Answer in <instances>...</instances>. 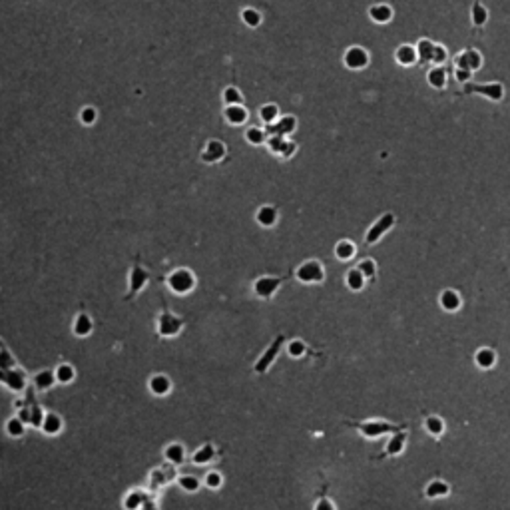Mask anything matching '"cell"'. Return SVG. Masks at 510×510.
<instances>
[{
	"label": "cell",
	"mask_w": 510,
	"mask_h": 510,
	"mask_svg": "<svg viewBox=\"0 0 510 510\" xmlns=\"http://www.w3.org/2000/svg\"><path fill=\"white\" fill-rule=\"evenodd\" d=\"M407 439H409V433H407V429H403V431H399V433H393L391 437H389V441H387V445H385V450H382L379 456H399L403 450H405V446H407Z\"/></svg>",
	"instance_id": "9c48e42d"
},
{
	"label": "cell",
	"mask_w": 510,
	"mask_h": 510,
	"mask_svg": "<svg viewBox=\"0 0 510 510\" xmlns=\"http://www.w3.org/2000/svg\"><path fill=\"white\" fill-rule=\"evenodd\" d=\"M6 431H8V435H12V437H20V435L24 433V422H22L20 418H10V420L6 422Z\"/></svg>",
	"instance_id": "ee69618b"
},
{
	"label": "cell",
	"mask_w": 510,
	"mask_h": 510,
	"mask_svg": "<svg viewBox=\"0 0 510 510\" xmlns=\"http://www.w3.org/2000/svg\"><path fill=\"white\" fill-rule=\"evenodd\" d=\"M295 277H297V281L307 283V285L323 283V281H325V267H323L321 261L309 259V261L301 263V265L295 269Z\"/></svg>",
	"instance_id": "277c9868"
},
{
	"label": "cell",
	"mask_w": 510,
	"mask_h": 510,
	"mask_svg": "<svg viewBox=\"0 0 510 510\" xmlns=\"http://www.w3.org/2000/svg\"><path fill=\"white\" fill-rule=\"evenodd\" d=\"M180 327H182L180 319H176L174 315H163L159 319V333L161 335H176L180 331Z\"/></svg>",
	"instance_id": "f1b7e54d"
},
{
	"label": "cell",
	"mask_w": 510,
	"mask_h": 510,
	"mask_svg": "<svg viewBox=\"0 0 510 510\" xmlns=\"http://www.w3.org/2000/svg\"><path fill=\"white\" fill-rule=\"evenodd\" d=\"M450 494V484L441 480V478H435L431 480L427 486H424V496L431 498V500H437V498H445Z\"/></svg>",
	"instance_id": "ac0fdd59"
},
{
	"label": "cell",
	"mask_w": 510,
	"mask_h": 510,
	"mask_svg": "<svg viewBox=\"0 0 510 510\" xmlns=\"http://www.w3.org/2000/svg\"><path fill=\"white\" fill-rule=\"evenodd\" d=\"M142 504H144V494L142 492H132V494H128V498L124 500L126 510H140Z\"/></svg>",
	"instance_id": "60d3db41"
},
{
	"label": "cell",
	"mask_w": 510,
	"mask_h": 510,
	"mask_svg": "<svg viewBox=\"0 0 510 510\" xmlns=\"http://www.w3.org/2000/svg\"><path fill=\"white\" fill-rule=\"evenodd\" d=\"M395 223H397V218H395V214H391V211H387V214H382L381 218H377V222L371 223V227L367 229V233H365V243L367 245H375V243H379L382 237L395 227Z\"/></svg>",
	"instance_id": "3957f363"
},
{
	"label": "cell",
	"mask_w": 510,
	"mask_h": 510,
	"mask_svg": "<svg viewBox=\"0 0 510 510\" xmlns=\"http://www.w3.org/2000/svg\"><path fill=\"white\" fill-rule=\"evenodd\" d=\"M345 285L349 287L351 291H363L365 285H367V277L357 269V267H353L347 271V275H345Z\"/></svg>",
	"instance_id": "d4e9b609"
},
{
	"label": "cell",
	"mask_w": 510,
	"mask_h": 510,
	"mask_svg": "<svg viewBox=\"0 0 510 510\" xmlns=\"http://www.w3.org/2000/svg\"><path fill=\"white\" fill-rule=\"evenodd\" d=\"M367 16H369L375 24H389V22L393 20V16H395V10H393V6L387 4V2H375V4L369 6Z\"/></svg>",
	"instance_id": "30bf717a"
},
{
	"label": "cell",
	"mask_w": 510,
	"mask_h": 510,
	"mask_svg": "<svg viewBox=\"0 0 510 510\" xmlns=\"http://www.w3.org/2000/svg\"><path fill=\"white\" fill-rule=\"evenodd\" d=\"M357 255V245L351 239H341L335 243V257L339 261H351Z\"/></svg>",
	"instance_id": "7402d4cb"
},
{
	"label": "cell",
	"mask_w": 510,
	"mask_h": 510,
	"mask_svg": "<svg viewBox=\"0 0 510 510\" xmlns=\"http://www.w3.org/2000/svg\"><path fill=\"white\" fill-rule=\"evenodd\" d=\"M471 20H473V24L477 28H482L488 22V8L480 0H475L473 6H471Z\"/></svg>",
	"instance_id": "cb8c5ba5"
},
{
	"label": "cell",
	"mask_w": 510,
	"mask_h": 510,
	"mask_svg": "<svg viewBox=\"0 0 510 510\" xmlns=\"http://www.w3.org/2000/svg\"><path fill=\"white\" fill-rule=\"evenodd\" d=\"M241 22H243L247 28H259L261 22H263V14H261L257 8L247 6V8L241 10Z\"/></svg>",
	"instance_id": "484cf974"
},
{
	"label": "cell",
	"mask_w": 510,
	"mask_h": 510,
	"mask_svg": "<svg viewBox=\"0 0 510 510\" xmlns=\"http://www.w3.org/2000/svg\"><path fill=\"white\" fill-rule=\"evenodd\" d=\"M223 104L225 106H235V104H243V94H241V90L239 88H235V86H227L225 90H223Z\"/></svg>",
	"instance_id": "d6a6232c"
},
{
	"label": "cell",
	"mask_w": 510,
	"mask_h": 510,
	"mask_svg": "<svg viewBox=\"0 0 510 510\" xmlns=\"http://www.w3.org/2000/svg\"><path fill=\"white\" fill-rule=\"evenodd\" d=\"M150 389H152V393H156V395H165V393L169 391V379L163 377V375H156V377H152V381H150Z\"/></svg>",
	"instance_id": "d590c367"
},
{
	"label": "cell",
	"mask_w": 510,
	"mask_h": 510,
	"mask_svg": "<svg viewBox=\"0 0 510 510\" xmlns=\"http://www.w3.org/2000/svg\"><path fill=\"white\" fill-rule=\"evenodd\" d=\"M140 510H156V508H154L152 504H146V506H142V508H140Z\"/></svg>",
	"instance_id": "f5cc1de1"
},
{
	"label": "cell",
	"mask_w": 510,
	"mask_h": 510,
	"mask_svg": "<svg viewBox=\"0 0 510 510\" xmlns=\"http://www.w3.org/2000/svg\"><path fill=\"white\" fill-rule=\"evenodd\" d=\"M287 140L285 136H275V134H271V136H267V142H265V146H267V150L273 154V156H281V152L285 150L287 146Z\"/></svg>",
	"instance_id": "f546056e"
},
{
	"label": "cell",
	"mask_w": 510,
	"mask_h": 510,
	"mask_svg": "<svg viewBox=\"0 0 510 510\" xmlns=\"http://www.w3.org/2000/svg\"><path fill=\"white\" fill-rule=\"evenodd\" d=\"M454 64H456V68H462V70H469L475 74L482 68V54L475 48H464L454 56Z\"/></svg>",
	"instance_id": "52a82bcc"
},
{
	"label": "cell",
	"mask_w": 510,
	"mask_h": 510,
	"mask_svg": "<svg viewBox=\"0 0 510 510\" xmlns=\"http://www.w3.org/2000/svg\"><path fill=\"white\" fill-rule=\"evenodd\" d=\"M205 482H207V486H209V488H218V486L222 484V477H220L218 473H209L207 478H205Z\"/></svg>",
	"instance_id": "681fc988"
},
{
	"label": "cell",
	"mask_w": 510,
	"mask_h": 510,
	"mask_svg": "<svg viewBox=\"0 0 510 510\" xmlns=\"http://www.w3.org/2000/svg\"><path fill=\"white\" fill-rule=\"evenodd\" d=\"M259 118H261V122H263L265 126H271V124H275V122L281 118V110H279V106L273 104V102L263 104V106L259 108Z\"/></svg>",
	"instance_id": "44dd1931"
},
{
	"label": "cell",
	"mask_w": 510,
	"mask_h": 510,
	"mask_svg": "<svg viewBox=\"0 0 510 510\" xmlns=\"http://www.w3.org/2000/svg\"><path fill=\"white\" fill-rule=\"evenodd\" d=\"M267 130L265 128H259V126H249L245 130V140L251 144V146H261V144H265L267 142Z\"/></svg>",
	"instance_id": "83f0119b"
},
{
	"label": "cell",
	"mask_w": 510,
	"mask_h": 510,
	"mask_svg": "<svg viewBox=\"0 0 510 510\" xmlns=\"http://www.w3.org/2000/svg\"><path fill=\"white\" fill-rule=\"evenodd\" d=\"M165 458L169 460V462H182L184 460V446L180 445H172L167 446V450H165Z\"/></svg>",
	"instance_id": "b9f144b4"
},
{
	"label": "cell",
	"mask_w": 510,
	"mask_h": 510,
	"mask_svg": "<svg viewBox=\"0 0 510 510\" xmlns=\"http://www.w3.org/2000/svg\"><path fill=\"white\" fill-rule=\"evenodd\" d=\"M279 345H281V337H279V339H277V341H275V343H273V345H271V347L267 349L265 357H261V359L257 361V365H255V371H257V373H263V371H265V369L269 367V363H271V361L275 359V355H277V349H279Z\"/></svg>",
	"instance_id": "4dcf8cb0"
},
{
	"label": "cell",
	"mask_w": 510,
	"mask_h": 510,
	"mask_svg": "<svg viewBox=\"0 0 510 510\" xmlns=\"http://www.w3.org/2000/svg\"><path fill=\"white\" fill-rule=\"evenodd\" d=\"M267 130V134L271 136V134H275V136H291L295 130H297V118L295 116H281L275 124H271V126L265 128Z\"/></svg>",
	"instance_id": "5bb4252c"
},
{
	"label": "cell",
	"mask_w": 510,
	"mask_h": 510,
	"mask_svg": "<svg viewBox=\"0 0 510 510\" xmlns=\"http://www.w3.org/2000/svg\"><path fill=\"white\" fill-rule=\"evenodd\" d=\"M395 62L399 66H414L418 64V56H416V48L413 44H399V48L395 50Z\"/></svg>",
	"instance_id": "2e32d148"
},
{
	"label": "cell",
	"mask_w": 510,
	"mask_h": 510,
	"mask_svg": "<svg viewBox=\"0 0 510 510\" xmlns=\"http://www.w3.org/2000/svg\"><path fill=\"white\" fill-rule=\"evenodd\" d=\"M42 429L46 435H56L60 429H62V420L56 416V414H46L44 416V422H42Z\"/></svg>",
	"instance_id": "e575fe53"
},
{
	"label": "cell",
	"mask_w": 510,
	"mask_h": 510,
	"mask_svg": "<svg viewBox=\"0 0 510 510\" xmlns=\"http://www.w3.org/2000/svg\"><path fill=\"white\" fill-rule=\"evenodd\" d=\"M216 456V450H214V446H209V445H205V446H201L195 454H193V460L197 462V464H205V462H209L211 458Z\"/></svg>",
	"instance_id": "f35d334b"
},
{
	"label": "cell",
	"mask_w": 510,
	"mask_h": 510,
	"mask_svg": "<svg viewBox=\"0 0 510 510\" xmlns=\"http://www.w3.org/2000/svg\"><path fill=\"white\" fill-rule=\"evenodd\" d=\"M40 420H42V411H34V416H32V422L38 427L40 424Z\"/></svg>",
	"instance_id": "816d5d0a"
},
{
	"label": "cell",
	"mask_w": 510,
	"mask_h": 510,
	"mask_svg": "<svg viewBox=\"0 0 510 510\" xmlns=\"http://www.w3.org/2000/svg\"><path fill=\"white\" fill-rule=\"evenodd\" d=\"M357 269L367 277V281L375 279V275H377V263H375V259H371V257L361 259V261L357 263Z\"/></svg>",
	"instance_id": "1f68e13d"
},
{
	"label": "cell",
	"mask_w": 510,
	"mask_h": 510,
	"mask_svg": "<svg viewBox=\"0 0 510 510\" xmlns=\"http://www.w3.org/2000/svg\"><path fill=\"white\" fill-rule=\"evenodd\" d=\"M454 78H456L460 84H469V82H473V72L462 70V68H454Z\"/></svg>",
	"instance_id": "7dc6e473"
},
{
	"label": "cell",
	"mask_w": 510,
	"mask_h": 510,
	"mask_svg": "<svg viewBox=\"0 0 510 510\" xmlns=\"http://www.w3.org/2000/svg\"><path fill=\"white\" fill-rule=\"evenodd\" d=\"M496 361H498V355H496V351L490 349V347H480L475 353V365H477L478 369H482V371L492 369L496 365Z\"/></svg>",
	"instance_id": "e0dca14e"
},
{
	"label": "cell",
	"mask_w": 510,
	"mask_h": 510,
	"mask_svg": "<svg viewBox=\"0 0 510 510\" xmlns=\"http://www.w3.org/2000/svg\"><path fill=\"white\" fill-rule=\"evenodd\" d=\"M255 220L261 227H273L279 220V211L275 205H261L255 214Z\"/></svg>",
	"instance_id": "d6986e66"
},
{
	"label": "cell",
	"mask_w": 510,
	"mask_h": 510,
	"mask_svg": "<svg viewBox=\"0 0 510 510\" xmlns=\"http://www.w3.org/2000/svg\"><path fill=\"white\" fill-rule=\"evenodd\" d=\"M349 427L357 429L365 439L369 441H377L385 435H393V433H399L403 429H407L405 424H393L389 420H382V418H371V420H359V422H349Z\"/></svg>",
	"instance_id": "6da1fadb"
},
{
	"label": "cell",
	"mask_w": 510,
	"mask_h": 510,
	"mask_svg": "<svg viewBox=\"0 0 510 510\" xmlns=\"http://www.w3.org/2000/svg\"><path fill=\"white\" fill-rule=\"evenodd\" d=\"M343 64H345V68H349L353 72H359L371 64V56L363 46H349L343 54Z\"/></svg>",
	"instance_id": "5b68a950"
},
{
	"label": "cell",
	"mask_w": 510,
	"mask_h": 510,
	"mask_svg": "<svg viewBox=\"0 0 510 510\" xmlns=\"http://www.w3.org/2000/svg\"><path fill=\"white\" fill-rule=\"evenodd\" d=\"M148 271L146 269H142V267H134L132 269V273H130V289H132V293H138L142 287L146 285V281H148Z\"/></svg>",
	"instance_id": "4316f807"
},
{
	"label": "cell",
	"mask_w": 510,
	"mask_h": 510,
	"mask_svg": "<svg viewBox=\"0 0 510 510\" xmlns=\"http://www.w3.org/2000/svg\"><path fill=\"white\" fill-rule=\"evenodd\" d=\"M180 486L184 490H188V492H195L199 488V480L195 477H182L180 478Z\"/></svg>",
	"instance_id": "bcb514c9"
},
{
	"label": "cell",
	"mask_w": 510,
	"mask_h": 510,
	"mask_svg": "<svg viewBox=\"0 0 510 510\" xmlns=\"http://www.w3.org/2000/svg\"><path fill=\"white\" fill-rule=\"evenodd\" d=\"M427 84L433 90H445L448 86V70L445 66H431L427 70Z\"/></svg>",
	"instance_id": "4fadbf2b"
},
{
	"label": "cell",
	"mask_w": 510,
	"mask_h": 510,
	"mask_svg": "<svg viewBox=\"0 0 510 510\" xmlns=\"http://www.w3.org/2000/svg\"><path fill=\"white\" fill-rule=\"evenodd\" d=\"M92 331V319L88 317V315H78L76 321H74V333L76 335H80V337H84V335H88Z\"/></svg>",
	"instance_id": "836d02e7"
},
{
	"label": "cell",
	"mask_w": 510,
	"mask_h": 510,
	"mask_svg": "<svg viewBox=\"0 0 510 510\" xmlns=\"http://www.w3.org/2000/svg\"><path fill=\"white\" fill-rule=\"evenodd\" d=\"M227 156V148L222 140H209L205 148L199 152V159L203 163H218Z\"/></svg>",
	"instance_id": "ba28073f"
},
{
	"label": "cell",
	"mask_w": 510,
	"mask_h": 510,
	"mask_svg": "<svg viewBox=\"0 0 510 510\" xmlns=\"http://www.w3.org/2000/svg\"><path fill=\"white\" fill-rule=\"evenodd\" d=\"M295 152H297V144L289 140V142H287V146H285V150L281 152V156H279V158H281V159H291L293 156H295Z\"/></svg>",
	"instance_id": "c3c4849f"
},
{
	"label": "cell",
	"mask_w": 510,
	"mask_h": 510,
	"mask_svg": "<svg viewBox=\"0 0 510 510\" xmlns=\"http://www.w3.org/2000/svg\"><path fill=\"white\" fill-rule=\"evenodd\" d=\"M462 92L466 96L471 94H478L484 96L486 100L490 102H502L504 100V84L502 82H484V84H475V82H469L462 86Z\"/></svg>",
	"instance_id": "7a4b0ae2"
},
{
	"label": "cell",
	"mask_w": 510,
	"mask_h": 510,
	"mask_svg": "<svg viewBox=\"0 0 510 510\" xmlns=\"http://www.w3.org/2000/svg\"><path fill=\"white\" fill-rule=\"evenodd\" d=\"M80 122L84 126H94L96 122H98V110H96L94 106H84L80 110Z\"/></svg>",
	"instance_id": "8d00e7d4"
},
{
	"label": "cell",
	"mask_w": 510,
	"mask_h": 510,
	"mask_svg": "<svg viewBox=\"0 0 510 510\" xmlns=\"http://www.w3.org/2000/svg\"><path fill=\"white\" fill-rule=\"evenodd\" d=\"M56 381H60V382H70L72 379H74V369L70 367V365H60L58 369H56Z\"/></svg>",
	"instance_id": "7bdbcfd3"
},
{
	"label": "cell",
	"mask_w": 510,
	"mask_h": 510,
	"mask_svg": "<svg viewBox=\"0 0 510 510\" xmlns=\"http://www.w3.org/2000/svg\"><path fill=\"white\" fill-rule=\"evenodd\" d=\"M446 60H448V50L443 44H435V50H433V56H431V64L433 66H445Z\"/></svg>",
	"instance_id": "74e56055"
},
{
	"label": "cell",
	"mask_w": 510,
	"mask_h": 510,
	"mask_svg": "<svg viewBox=\"0 0 510 510\" xmlns=\"http://www.w3.org/2000/svg\"><path fill=\"white\" fill-rule=\"evenodd\" d=\"M313 510H335V504L329 498H321V500H317V504H315Z\"/></svg>",
	"instance_id": "f907efd6"
},
{
	"label": "cell",
	"mask_w": 510,
	"mask_h": 510,
	"mask_svg": "<svg viewBox=\"0 0 510 510\" xmlns=\"http://www.w3.org/2000/svg\"><path fill=\"white\" fill-rule=\"evenodd\" d=\"M435 44H437V42H433V40H429V38H420V40L414 44V48H416V56H418V62L420 64H431V56H433Z\"/></svg>",
	"instance_id": "603a6c76"
},
{
	"label": "cell",
	"mask_w": 510,
	"mask_h": 510,
	"mask_svg": "<svg viewBox=\"0 0 510 510\" xmlns=\"http://www.w3.org/2000/svg\"><path fill=\"white\" fill-rule=\"evenodd\" d=\"M56 381V375L52 373V371H42V373H38L36 375V387H40V389H48V387H52V382Z\"/></svg>",
	"instance_id": "ab89813d"
},
{
	"label": "cell",
	"mask_w": 510,
	"mask_h": 510,
	"mask_svg": "<svg viewBox=\"0 0 510 510\" xmlns=\"http://www.w3.org/2000/svg\"><path fill=\"white\" fill-rule=\"evenodd\" d=\"M305 351H307L305 343H303V341H299V339L291 341V343H289V347H287V353H289L291 357H295V359L303 357V355H305Z\"/></svg>",
	"instance_id": "f6af8a7d"
},
{
	"label": "cell",
	"mask_w": 510,
	"mask_h": 510,
	"mask_svg": "<svg viewBox=\"0 0 510 510\" xmlns=\"http://www.w3.org/2000/svg\"><path fill=\"white\" fill-rule=\"evenodd\" d=\"M422 427H424V431H427L431 437H435V439L443 437V433L446 431L445 418L439 416V414H429V416L422 420Z\"/></svg>",
	"instance_id": "ffe728a7"
},
{
	"label": "cell",
	"mask_w": 510,
	"mask_h": 510,
	"mask_svg": "<svg viewBox=\"0 0 510 510\" xmlns=\"http://www.w3.org/2000/svg\"><path fill=\"white\" fill-rule=\"evenodd\" d=\"M167 285H169L172 291L184 295V293H190L191 289H193V285H195V277H193V273H191L190 269H176V271L169 273Z\"/></svg>",
	"instance_id": "8992f818"
},
{
	"label": "cell",
	"mask_w": 510,
	"mask_h": 510,
	"mask_svg": "<svg viewBox=\"0 0 510 510\" xmlns=\"http://www.w3.org/2000/svg\"><path fill=\"white\" fill-rule=\"evenodd\" d=\"M281 277H269V275H265V277H259L257 281H255V293H257V297H261V299H269L279 287H281Z\"/></svg>",
	"instance_id": "7c38bea8"
},
{
	"label": "cell",
	"mask_w": 510,
	"mask_h": 510,
	"mask_svg": "<svg viewBox=\"0 0 510 510\" xmlns=\"http://www.w3.org/2000/svg\"><path fill=\"white\" fill-rule=\"evenodd\" d=\"M223 116H225L227 124H231V126H243L247 122V118H249V112H247V108L243 104H235V106H225Z\"/></svg>",
	"instance_id": "9a60e30c"
},
{
	"label": "cell",
	"mask_w": 510,
	"mask_h": 510,
	"mask_svg": "<svg viewBox=\"0 0 510 510\" xmlns=\"http://www.w3.org/2000/svg\"><path fill=\"white\" fill-rule=\"evenodd\" d=\"M439 305L446 313H456L462 307V297H460V293L456 289H445L439 295Z\"/></svg>",
	"instance_id": "8fae6325"
}]
</instances>
